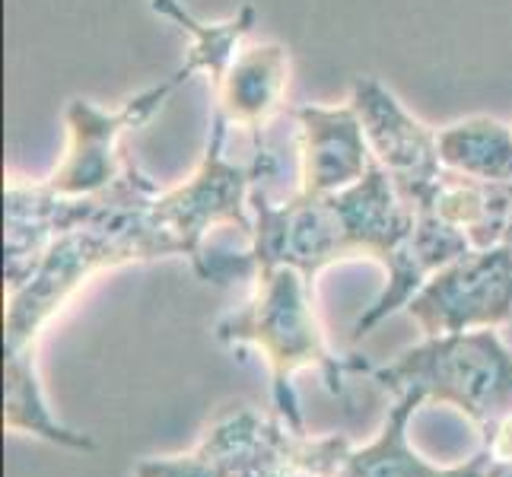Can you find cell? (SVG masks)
Masks as SVG:
<instances>
[{"instance_id": "cell-16", "label": "cell", "mask_w": 512, "mask_h": 477, "mask_svg": "<svg viewBox=\"0 0 512 477\" xmlns=\"http://www.w3.org/2000/svg\"><path fill=\"white\" fill-rule=\"evenodd\" d=\"M4 427L10 433H32L48 443H58L77 452H93L96 443L77 430H67L51 414L39 373H35V353H7L4 357Z\"/></svg>"}, {"instance_id": "cell-19", "label": "cell", "mask_w": 512, "mask_h": 477, "mask_svg": "<svg viewBox=\"0 0 512 477\" xmlns=\"http://www.w3.org/2000/svg\"><path fill=\"white\" fill-rule=\"evenodd\" d=\"M487 477H512V462H500V458H490Z\"/></svg>"}, {"instance_id": "cell-4", "label": "cell", "mask_w": 512, "mask_h": 477, "mask_svg": "<svg viewBox=\"0 0 512 477\" xmlns=\"http://www.w3.org/2000/svg\"><path fill=\"white\" fill-rule=\"evenodd\" d=\"M185 83L188 74L179 67L169 80L125 99L118 109H102V105L90 99H70L64 109V156L42 182L55 194H64V198H83V194L109 188L128 166V156L121 150V137L144 128L169 102V96Z\"/></svg>"}, {"instance_id": "cell-12", "label": "cell", "mask_w": 512, "mask_h": 477, "mask_svg": "<svg viewBox=\"0 0 512 477\" xmlns=\"http://www.w3.org/2000/svg\"><path fill=\"white\" fill-rule=\"evenodd\" d=\"M427 210L462 229L471 249H490L506 239L512 220V185L468 179L446 169Z\"/></svg>"}, {"instance_id": "cell-9", "label": "cell", "mask_w": 512, "mask_h": 477, "mask_svg": "<svg viewBox=\"0 0 512 477\" xmlns=\"http://www.w3.org/2000/svg\"><path fill=\"white\" fill-rule=\"evenodd\" d=\"M290 90V51L280 42H261L239 48L223 83L217 86V112L229 128L261 137L287 102Z\"/></svg>"}, {"instance_id": "cell-10", "label": "cell", "mask_w": 512, "mask_h": 477, "mask_svg": "<svg viewBox=\"0 0 512 477\" xmlns=\"http://www.w3.org/2000/svg\"><path fill=\"white\" fill-rule=\"evenodd\" d=\"M261 423L264 414L239 404L210 423L194 449L182 455L140 458L134 465V477H233L242 455L255 443Z\"/></svg>"}, {"instance_id": "cell-18", "label": "cell", "mask_w": 512, "mask_h": 477, "mask_svg": "<svg viewBox=\"0 0 512 477\" xmlns=\"http://www.w3.org/2000/svg\"><path fill=\"white\" fill-rule=\"evenodd\" d=\"M490 449H481L474 458H468L465 465H455V468H446L443 477H487V468H490Z\"/></svg>"}, {"instance_id": "cell-13", "label": "cell", "mask_w": 512, "mask_h": 477, "mask_svg": "<svg viewBox=\"0 0 512 477\" xmlns=\"http://www.w3.org/2000/svg\"><path fill=\"white\" fill-rule=\"evenodd\" d=\"M423 395L404 392L398 395L395 408L388 411L379 436L363 449H347L338 458V471L334 477H443L446 468L430 465L420 452H414L408 439V423L423 408Z\"/></svg>"}, {"instance_id": "cell-17", "label": "cell", "mask_w": 512, "mask_h": 477, "mask_svg": "<svg viewBox=\"0 0 512 477\" xmlns=\"http://www.w3.org/2000/svg\"><path fill=\"white\" fill-rule=\"evenodd\" d=\"M487 449L500 462H512V411L487 433Z\"/></svg>"}, {"instance_id": "cell-7", "label": "cell", "mask_w": 512, "mask_h": 477, "mask_svg": "<svg viewBox=\"0 0 512 477\" xmlns=\"http://www.w3.org/2000/svg\"><path fill=\"white\" fill-rule=\"evenodd\" d=\"M296 163L306 194H338L357 185L376 163L357 109L347 105H299L296 109Z\"/></svg>"}, {"instance_id": "cell-8", "label": "cell", "mask_w": 512, "mask_h": 477, "mask_svg": "<svg viewBox=\"0 0 512 477\" xmlns=\"http://www.w3.org/2000/svg\"><path fill=\"white\" fill-rule=\"evenodd\" d=\"M471 249V242L465 239L462 229H455L433 210H417V223L408 233V239L401 242V249L392 255V261L385 264V287L373 299V306H366V312L353 322V338H363L376 325H382L388 315H395L401 309H408L411 299L427 287V280L439 274L452 264L455 258H462Z\"/></svg>"}, {"instance_id": "cell-20", "label": "cell", "mask_w": 512, "mask_h": 477, "mask_svg": "<svg viewBox=\"0 0 512 477\" xmlns=\"http://www.w3.org/2000/svg\"><path fill=\"white\" fill-rule=\"evenodd\" d=\"M506 245H509V249H512V220H509V229H506V239H503Z\"/></svg>"}, {"instance_id": "cell-1", "label": "cell", "mask_w": 512, "mask_h": 477, "mask_svg": "<svg viewBox=\"0 0 512 477\" xmlns=\"http://www.w3.org/2000/svg\"><path fill=\"white\" fill-rule=\"evenodd\" d=\"M252 255L258 271L290 264L312 284L341 261H379L382 268L414 229L417 210L401 198L388 172L373 163L357 185L338 194L293 191L274 198L252 185Z\"/></svg>"}, {"instance_id": "cell-14", "label": "cell", "mask_w": 512, "mask_h": 477, "mask_svg": "<svg viewBox=\"0 0 512 477\" xmlns=\"http://www.w3.org/2000/svg\"><path fill=\"white\" fill-rule=\"evenodd\" d=\"M150 10L156 16H166L169 23H175L185 35H191V48H188L182 70L188 74V80L204 74L214 90L223 83L229 64L236 61L239 48L245 42V35L255 29V20H258L252 4L239 7L233 16H226L220 23H207L201 16H194L182 0H150Z\"/></svg>"}, {"instance_id": "cell-2", "label": "cell", "mask_w": 512, "mask_h": 477, "mask_svg": "<svg viewBox=\"0 0 512 477\" xmlns=\"http://www.w3.org/2000/svg\"><path fill=\"white\" fill-rule=\"evenodd\" d=\"M214 338L229 347H255L271 369V395L280 420L306 433L293 376L315 369L331 395H344L350 373H373L360 357H338L315 309V284L290 264L261 268L252 296L214 325Z\"/></svg>"}, {"instance_id": "cell-11", "label": "cell", "mask_w": 512, "mask_h": 477, "mask_svg": "<svg viewBox=\"0 0 512 477\" xmlns=\"http://www.w3.org/2000/svg\"><path fill=\"white\" fill-rule=\"evenodd\" d=\"M344 449V436L312 439L287 427L280 417H264L233 477H334Z\"/></svg>"}, {"instance_id": "cell-6", "label": "cell", "mask_w": 512, "mask_h": 477, "mask_svg": "<svg viewBox=\"0 0 512 477\" xmlns=\"http://www.w3.org/2000/svg\"><path fill=\"white\" fill-rule=\"evenodd\" d=\"M350 105L363 121L373 159L388 172L398 194L414 210H427L433 191L446 175L443 156H439V131L411 115L376 77L353 80Z\"/></svg>"}, {"instance_id": "cell-5", "label": "cell", "mask_w": 512, "mask_h": 477, "mask_svg": "<svg viewBox=\"0 0 512 477\" xmlns=\"http://www.w3.org/2000/svg\"><path fill=\"white\" fill-rule=\"evenodd\" d=\"M404 312L423 338L506 325L512 318V249L506 242L468 249L433 274Z\"/></svg>"}, {"instance_id": "cell-3", "label": "cell", "mask_w": 512, "mask_h": 477, "mask_svg": "<svg viewBox=\"0 0 512 477\" xmlns=\"http://www.w3.org/2000/svg\"><path fill=\"white\" fill-rule=\"evenodd\" d=\"M373 379L395 395L417 392L427 404H452L484 433L512 411V350L497 328L423 338L373 369Z\"/></svg>"}, {"instance_id": "cell-15", "label": "cell", "mask_w": 512, "mask_h": 477, "mask_svg": "<svg viewBox=\"0 0 512 477\" xmlns=\"http://www.w3.org/2000/svg\"><path fill=\"white\" fill-rule=\"evenodd\" d=\"M439 156L449 172L512 185V128L490 115H468L439 128Z\"/></svg>"}]
</instances>
